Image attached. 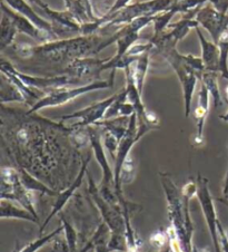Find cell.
<instances>
[{
	"instance_id": "6da1fadb",
	"label": "cell",
	"mask_w": 228,
	"mask_h": 252,
	"mask_svg": "<svg viewBox=\"0 0 228 252\" xmlns=\"http://www.w3.org/2000/svg\"><path fill=\"white\" fill-rule=\"evenodd\" d=\"M2 143L17 167L28 172H50L67 164L78 152L70 140V127L1 104Z\"/></svg>"
},
{
	"instance_id": "7a4b0ae2",
	"label": "cell",
	"mask_w": 228,
	"mask_h": 252,
	"mask_svg": "<svg viewBox=\"0 0 228 252\" xmlns=\"http://www.w3.org/2000/svg\"><path fill=\"white\" fill-rule=\"evenodd\" d=\"M160 181L167 201L168 218L175 229L185 252H194V223L191 218V200L197 194V183L191 181L179 190L168 173H159Z\"/></svg>"
},
{
	"instance_id": "3957f363",
	"label": "cell",
	"mask_w": 228,
	"mask_h": 252,
	"mask_svg": "<svg viewBox=\"0 0 228 252\" xmlns=\"http://www.w3.org/2000/svg\"><path fill=\"white\" fill-rule=\"evenodd\" d=\"M104 39L98 33L79 35L73 38L55 39L31 47L32 57H39L55 64L74 62L79 58L91 57L98 54Z\"/></svg>"
},
{
	"instance_id": "277c9868",
	"label": "cell",
	"mask_w": 228,
	"mask_h": 252,
	"mask_svg": "<svg viewBox=\"0 0 228 252\" xmlns=\"http://www.w3.org/2000/svg\"><path fill=\"white\" fill-rule=\"evenodd\" d=\"M156 54L162 56L174 70L177 78L180 83L181 91H183L184 99V112L185 117L187 119L191 115L193 96L195 93V88L200 77L195 70L186 62V55L180 54L177 48H167L159 50Z\"/></svg>"
},
{
	"instance_id": "5b68a950",
	"label": "cell",
	"mask_w": 228,
	"mask_h": 252,
	"mask_svg": "<svg viewBox=\"0 0 228 252\" xmlns=\"http://www.w3.org/2000/svg\"><path fill=\"white\" fill-rule=\"evenodd\" d=\"M114 81H115V74L112 73L109 81H95L73 88L68 86L57 88V90H54L46 94L43 98H40L35 105H32L27 112L29 114H33V113H38L45 110V108L65 105L79 97V96L90 93V92L112 88L114 86Z\"/></svg>"
},
{
	"instance_id": "8992f818",
	"label": "cell",
	"mask_w": 228,
	"mask_h": 252,
	"mask_svg": "<svg viewBox=\"0 0 228 252\" xmlns=\"http://www.w3.org/2000/svg\"><path fill=\"white\" fill-rule=\"evenodd\" d=\"M1 200L16 201L19 205L38 218L31 192L25 188L17 167H1Z\"/></svg>"
},
{
	"instance_id": "52a82bcc",
	"label": "cell",
	"mask_w": 228,
	"mask_h": 252,
	"mask_svg": "<svg viewBox=\"0 0 228 252\" xmlns=\"http://www.w3.org/2000/svg\"><path fill=\"white\" fill-rule=\"evenodd\" d=\"M196 183H197L196 196L198 199V202H200L201 207V211L205 217L207 226H208L210 237H212V241L214 243L215 251L223 252L218 241V225L221 223V221H219L217 217L214 199L212 196V193L209 191L208 180L204 178L202 175L198 174Z\"/></svg>"
},
{
	"instance_id": "ba28073f",
	"label": "cell",
	"mask_w": 228,
	"mask_h": 252,
	"mask_svg": "<svg viewBox=\"0 0 228 252\" xmlns=\"http://www.w3.org/2000/svg\"><path fill=\"white\" fill-rule=\"evenodd\" d=\"M2 1L7 3L12 10H15L22 16L26 17V18L28 20H30L38 29L48 33V35L52 36L54 39H58L61 33L64 35V33L73 32L69 31L68 28L57 26V25L49 22L48 19H45L44 17H41L39 14H37L35 8H33L28 1H26V0H2Z\"/></svg>"
},
{
	"instance_id": "9c48e42d",
	"label": "cell",
	"mask_w": 228,
	"mask_h": 252,
	"mask_svg": "<svg viewBox=\"0 0 228 252\" xmlns=\"http://www.w3.org/2000/svg\"><path fill=\"white\" fill-rule=\"evenodd\" d=\"M118 96V93L112 95L111 97L105 98L99 102L92 103L89 106H87L83 110L76 111L73 114H67L59 117L60 121H68V120H77L75 124L71 126L73 127H87V126L95 125L98 122L103 121L106 115L108 108L112 106V104L115 102Z\"/></svg>"
},
{
	"instance_id": "30bf717a",
	"label": "cell",
	"mask_w": 228,
	"mask_h": 252,
	"mask_svg": "<svg viewBox=\"0 0 228 252\" xmlns=\"http://www.w3.org/2000/svg\"><path fill=\"white\" fill-rule=\"evenodd\" d=\"M195 19L200 24V27L208 32L216 44L228 31V15L217 11L213 6H202L196 14Z\"/></svg>"
},
{
	"instance_id": "8fae6325",
	"label": "cell",
	"mask_w": 228,
	"mask_h": 252,
	"mask_svg": "<svg viewBox=\"0 0 228 252\" xmlns=\"http://www.w3.org/2000/svg\"><path fill=\"white\" fill-rule=\"evenodd\" d=\"M11 69L14 71L15 75H17L22 81L26 84L28 87L32 88V90L39 91L41 93L47 94L49 92L57 88L67 87L69 85H76L80 82L73 77L68 76V75H59V76H50V77H40V76H33V75L24 74L22 71L17 70L15 66L11 65Z\"/></svg>"
},
{
	"instance_id": "7c38bea8",
	"label": "cell",
	"mask_w": 228,
	"mask_h": 252,
	"mask_svg": "<svg viewBox=\"0 0 228 252\" xmlns=\"http://www.w3.org/2000/svg\"><path fill=\"white\" fill-rule=\"evenodd\" d=\"M107 60H98L94 57L79 58L74 62L67 64L65 67V75L73 77L77 81H87L90 79L91 82L100 81L98 79L103 73V67Z\"/></svg>"
},
{
	"instance_id": "4fadbf2b",
	"label": "cell",
	"mask_w": 228,
	"mask_h": 252,
	"mask_svg": "<svg viewBox=\"0 0 228 252\" xmlns=\"http://www.w3.org/2000/svg\"><path fill=\"white\" fill-rule=\"evenodd\" d=\"M90 159H91L90 155H87L86 158L83 159L82 165H80V167H79L78 174L76 175V178H75L74 181L71 182L70 186L67 188V189H65L64 191L59 192L58 196H56V201H55V203L53 205L52 211H50V213L48 214V217L46 218V220L44 221L43 225L40 226V230H39L40 232H43L46 226L48 225L49 222L53 220V218L55 216H57V214L60 212L62 209H64L65 205L68 203V201H69L70 197L75 194V192L78 190V189L80 188V186H82V183L84 181V178H85V175L87 174V167H88V164H89Z\"/></svg>"
},
{
	"instance_id": "5bb4252c",
	"label": "cell",
	"mask_w": 228,
	"mask_h": 252,
	"mask_svg": "<svg viewBox=\"0 0 228 252\" xmlns=\"http://www.w3.org/2000/svg\"><path fill=\"white\" fill-rule=\"evenodd\" d=\"M1 11L2 14H6L9 18L15 23L17 29H18L19 33H25L30 37V38L35 39L39 43H47V41L55 40L52 36L48 35L44 32H41L40 29H38L35 25H33L30 20H28L26 17L22 16L18 12L12 10L11 8L5 3L1 0Z\"/></svg>"
},
{
	"instance_id": "9a60e30c",
	"label": "cell",
	"mask_w": 228,
	"mask_h": 252,
	"mask_svg": "<svg viewBox=\"0 0 228 252\" xmlns=\"http://www.w3.org/2000/svg\"><path fill=\"white\" fill-rule=\"evenodd\" d=\"M209 104H210V95L209 92L207 91L204 84L200 83V91H198V102L195 110V120H196V136L195 142L196 144H201L204 141V127L205 121L209 112Z\"/></svg>"
},
{
	"instance_id": "2e32d148",
	"label": "cell",
	"mask_w": 228,
	"mask_h": 252,
	"mask_svg": "<svg viewBox=\"0 0 228 252\" xmlns=\"http://www.w3.org/2000/svg\"><path fill=\"white\" fill-rule=\"evenodd\" d=\"M198 39H200L201 49V60L204 63L206 71H214L219 74V48L214 41H209L202 35L200 27L196 29Z\"/></svg>"
},
{
	"instance_id": "e0dca14e",
	"label": "cell",
	"mask_w": 228,
	"mask_h": 252,
	"mask_svg": "<svg viewBox=\"0 0 228 252\" xmlns=\"http://www.w3.org/2000/svg\"><path fill=\"white\" fill-rule=\"evenodd\" d=\"M0 217H1V219H18L37 224L39 223V218L33 216L22 205H16L9 200L0 201Z\"/></svg>"
},
{
	"instance_id": "ac0fdd59",
	"label": "cell",
	"mask_w": 228,
	"mask_h": 252,
	"mask_svg": "<svg viewBox=\"0 0 228 252\" xmlns=\"http://www.w3.org/2000/svg\"><path fill=\"white\" fill-rule=\"evenodd\" d=\"M20 174V180H22L25 188L30 192H40L41 194H46L49 196H58L59 191L50 189L49 187L46 186L44 182H41L40 180H38L35 175H32L30 172H28L26 169L23 167H17Z\"/></svg>"
},
{
	"instance_id": "d6986e66",
	"label": "cell",
	"mask_w": 228,
	"mask_h": 252,
	"mask_svg": "<svg viewBox=\"0 0 228 252\" xmlns=\"http://www.w3.org/2000/svg\"><path fill=\"white\" fill-rule=\"evenodd\" d=\"M150 55L151 53H146L142 55L138 60L130 65V71H132L134 82L136 84L139 93L142 95L143 84H145V79L148 73L149 64H150Z\"/></svg>"
},
{
	"instance_id": "ffe728a7",
	"label": "cell",
	"mask_w": 228,
	"mask_h": 252,
	"mask_svg": "<svg viewBox=\"0 0 228 252\" xmlns=\"http://www.w3.org/2000/svg\"><path fill=\"white\" fill-rule=\"evenodd\" d=\"M19 32L15 23L6 14H2L0 20V49L5 50L15 44V38Z\"/></svg>"
},
{
	"instance_id": "44dd1931",
	"label": "cell",
	"mask_w": 228,
	"mask_h": 252,
	"mask_svg": "<svg viewBox=\"0 0 228 252\" xmlns=\"http://www.w3.org/2000/svg\"><path fill=\"white\" fill-rule=\"evenodd\" d=\"M0 100L1 104L18 102V103H26L24 94L18 90V87L14 85L5 75L1 74V79H0Z\"/></svg>"
},
{
	"instance_id": "7402d4cb",
	"label": "cell",
	"mask_w": 228,
	"mask_h": 252,
	"mask_svg": "<svg viewBox=\"0 0 228 252\" xmlns=\"http://www.w3.org/2000/svg\"><path fill=\"white\" fill-rule=\"evenodd\" d=\"M218 75H219L218 73L205 70L200 77V82L204 84L207 88V91L209 92L210 98H213L215 107H219L223 105L222 95L218 87Z\"/></svg>"
},
{
	"instance_id": "603a6c76",
	"label": "cell",
	"mask_w": 228,
	"mask_h": 252,
	"mask_svg": "<svg viewBox=\"0 0 228 252\" xmlns=\"http://www.w3.org/2000/svg\"><path fill=\"white\" fill-rule=\"evenodd\" d=\"M219 75L228 81V31L218 40Z\"/></svg>"
},
{
	"instance_id": "cb8c5ba5",
	"label": "cell",
	"mask_w": 228,
	"mask_h": 252,
	"mask_svg": "<svg viewBox=\"0 0 228 252\" xmlns=\"http://www.w3.org/2000/svg\"><path fill=\"white\" fill-rule=\"evenodd\" d=\"M64 231V226H59V228L55 229L53 232H50L49 234H46V236L39 237L36 240L31 241L30 243H28L26 247H24L23 249H20L18 252H37L39 249H41L44 246L47 245L50 241L53 240L54 238H56L59 233Z\"/></svg>"
},
{
	"instance_id": "d4e9b609",
	"label": "cell",
	"mask_w": 228,
	"mask_h": 252,
	"mask_svg": "<svg viewBox=\"0 0 228 252\" xmlns=\"http://www.w3.org/2000/svg\"><path fill=\"white\" fill-rule=\"evenodd\" d=\"M206 2H209V0H180L178 2H175L170 9H171L175 14H187L189 11L200 9Z\"/></svg>"
},
{
	"instance_id": "484cf974",
	"label": "cell",
	"mask_w": 228,
	"mask_h": 252,
	"mask_svg": "<svg viewBox=\"0 0 228 252\" xmlns=\"http://www.w3.org/2000/svg\"><path fill=\"white\" fill-rule=\"evenodd\" d=\"M176 14L171 9H168L164 12H160V14L156 15L154 17V35H158V33L165 32L167 27L170 26L171 20L172 19Z\"/></svg>"
},
{
	"instance_id": "4316f807",
	"label": "cell",
	"mask_w": 228,
	"mask_h": 252,
	"mask_svg": "<svg viewBox=\"0 0 228 252\" xmlns=\"http://www.w3.org/2000/svg\"><path fill=\"white\" fill-rule=\"evenodd\" d=\"M62 226H64V232L66 236V242L68 246L70 252H77V241H78V232L71 225L65 217L61 218Z\"/></svg>"
},
{
	"instance_id": "83f0119b",
	"label": "cell",
	"mask_w": 228,
	"mask_h": 252,
	"mask_svg": "<svg viewBox=\"0 0 228 252\" xmlns=\"http://www.w3.org/2000/svg\"><path fill=\"white\" fill-rule=\"evenodd\" d=\"M135 176V165H134V159L132 157H129L126 159L124 166H122L120 176H119V190H121L122 184H128L132 183Z\"/></svg>"
},
{
	"instance_id": "f1b7e54d",
	"label": "cell",
	"mask_w": 228,
	"mask_h": 252,
	"mask_svg": "<svg viewBox=\"0 0 228 252\" xmlns=\"http://www.w3.org/2000/svg\"><path fill=\"white\" fill-rule=\"evenodd\" d=\"M168 245L167 231L158 230L150 238V246L155 251L160 252Z\"/></svg>"
},
{
	"instance_id": "f546056e",
	"label": "cell",
	"mask_w": 228,
	"mask_h": 252,
	"mask_svg": "<svg viewBox=\"0 0 228 252\" xmlns=\"http://www.w3.org/2000/svg\"><path fill=\"white\" fill-rule=\"evenodd\" d=\"M167 234H168V243H170V248L171 252H185L181 242L179 240L178 236H177L175 229L170 225V228H167Z\"/></svg>"
},
{
	"instance_id": "4dcf8cb0",
	"label": "cell",
	"mask_w": 228,
	"mask_h": 252,
	"mask_svg": "<svg viewBox=\"0 0 228 252\" xmlns=\"http://www.w3.org/2000/svg\"><path fill=\"white\" fill-rule=\"evenodd\" d=\"M130 1L132 0H116L115 2L113 3L112 7H109V9L106 11V14L103 15L105 17H108V16H112L114 14H116V12H118L121 9H124L125 7H127L128 5H130Z\"/></svg>"
},
{
	"instance_id": "1f68e13d",
	"label": "cell",
	"mask_w": 228,
	"mask_h": 252,
	"mask_svg": "<svg viewBox=\"0 0 228 252\" xmlns=\"http://www.w3.org/2000/svg\"><path fill=\"white\" fill-rule=\"evenodd\" d=\"M212 6L217 11L222 12V14H227L228 11V0H209Z\"/></svg>"
},
{
	"instance_id": "d6a6232c",
	"label": "cell",
	"mask_w": 228,
	"mask_h": 252,
	"mask_svg": "<svg viewBox=\"0 0 228 252\" xmlns=\"http://www.w3.org/2000/svg\"><path fill=\"white\" fill-rule=\"evenodd\" d=\"M223 197L226 201H228V169L225 175V180H224V186H223Z\"/></svg>"
},
{
	"instance_id": "836d02e7",
	"label": "cell",
	"mask_w": 228,
	"mask_h": 252,
	"mask_svg": "<svg viewBox=\"0 0 228 252\" xmlns=\"http://www.w3.org/2000/svg\"><path fill=\"white\" fill-rule=\"evenodd\" d=\"M219 119H221L224 122H228V111L225 113V114H223V115L219 116Z\"/></svg>"
},
{
	"instance_id": "e575fe53",
	"label": "cell",
	"mask_w": 228,
	"mask_h": 252,
	"mask_svg": "<svg viewBox=\"0 0 228 252\" xmlns=\"http://www.w3.org/2000/svg\"><path fill=\"white\" fill-rule=\"evenodd\" d=\"M178 1H180V0H174V3L175 2H178Z\"/></svg>"
}]
</instances>
